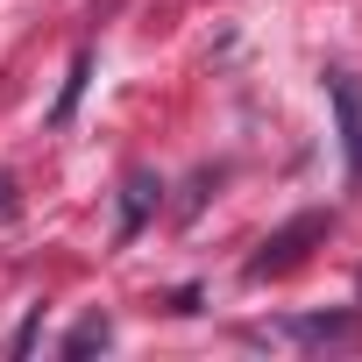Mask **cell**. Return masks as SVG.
<instances>
[{
    "label": "cell",
    "mask_w": 362,
    "mask_h": 362,
    "mask_svg": "<svg viewBox=\"0 0 362 362\" xmlns=\"http://www.w3.org/2000/svg\"><path fill=\"white\" fill-rule=\"evenodd\" d=\"M86 78H93V50H78V57H71L64 93H57V107H50V128H71V114H78V100H86Z\"/></svg>",
    "instance_id": "8992f818"
},
{
    "label": "cell",
    "mask_w": 362,
    "mask_h": 362,
    "mask_svg": "<svg viewBox=\"0 0 362 362\" xmlns=\"http://www.w3.org/2000/svg\"><path fill=\"white\" fill-rule=\"evenodd\" d=\"M36 334H43V305H29V320L15 327V341H8V355H29L36 348Z\"/></svg>",
    "instance_id": "52a82bcc"
},
{
    "label": "cell",
    "mask_w": 362,
    "mask_h": 362,
    "mask_svg": "<svg viewBox=\"0 0 362 362\" xmlns=\"http://www.w3.org/2000/svg\"><path fill=\"white\" fill-rule=\"evenodd\" d=\"M327 100H334V128H341V149H348V177H362V78L327 71Z\"/></svg>",
    "instance_id": "3957f363"
},
{
    "label": "cell",
    "mask_w": 362,
    "mask_h": 362,
    "mask_svg": "<svg viewBox=\"0 0 362 362\" xmlns=\"http://www.w3.org/2000/svg\"><path fill=\"white\" fill-rule=\"evenodd\" d=\"M334 235V214H298V221H284L277 235H263V249L249 256V284H263V277H284V270H298L320 242Z\"/></svg>",
    "instance_id": "6da1fadb"
},
{
    "label": "cell",
    "mask_w": 362,
    "mask_h": 362,
    "mask_svg": "<svg viewBox=\"0 0 362 362\" xmlns=\"http://www.w3.org/2000/svg\"><path fill=\"white\" fill-rule=\"evenodd\" d=\"M107 341H114V320H107V313H86V320L57 341V355H64V362H78V355H100Z\"/></svg>",
    "instance_id": "5b68a950"
},
{
    "label": "cell",
    "mask_w": 362,
    "mask_h": 362,
    "mask_svg": "<svg viewBox=\"0 0 362 362\" xmlns=\"http://www.w3.org/2000/svg\"><path fill=\"white\" fill-rule=\"evenodd\" d=\"M156 199H163V177H156V170H128V177H121V242H135V235L149 228Z\"/></svg>",
    "instance_id": "277c9868"
},
{
    "label": "cell",
    "mask_w": 362,
    "mask_h": 362,
    "mask_svg": "<svg viewBox=\"0 0 362 362\" xmlns=\"http://www.w3.org/2000/svg\"><path fill=\"white\" fill-rule=\"evenodd\" d=\"M355 298H362V270H355Z\"/></svg>",
    "instance_id": "9c48e42d"
},
{
    "label": "cell",
    "mask_w": 362,
    "mask_h": 362,
    "mask_svg": "<svg viewBox=\"0 0 362 362\" xmlns=\"http://www.w3.org/2000/svg\"><path fill=\"white\" fill-rule=\"evenodd\" d=\"M8 192H15V177L0 170V214H15V199H8Z\"/></svg>",
    "instance_id": "ba28073f"
},
{
    "label": "cell",
    "mask_w": 362,
    "mask_h": 362,
    "mask_svg": "<svg viewBox=\"0 0 362 362\" xmlns=\"http://www.w3.org/2000/svg\"><path fill=\"white\" fill-rule=\"evenodd\" d=\"M249 341H305V348H341V341H362V320H355V313H305V320L256 327Z\"/></svg>",
    "instance_id": "7a4b0ae2"
}]
</instances>
